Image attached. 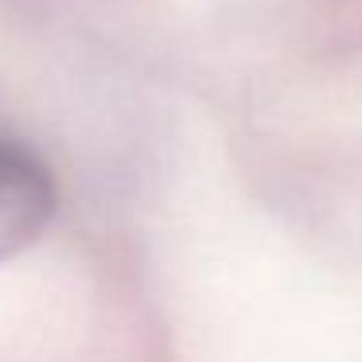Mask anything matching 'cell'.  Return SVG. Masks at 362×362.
<instances>
[{
    "label": "cell",
    "mask_w": 362,
    "mask_h": 362,
    "mask_svg": "<svg viewBox=\"0 0 362 362\" xmlns=\"http://www.w3.org/2000/svg\"><path fill=\"white\" fill-rule=\"evenodd\" d=\"M59 191L32 148L0 136V261L24 253L55 218Z\"/></svg>",
    "instance_id": "cell-1"
}]
</instances>
